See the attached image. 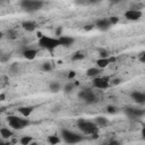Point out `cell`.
I'll return each mask as SVG.
<instances>
[{"label":"cell","instance_id":"25","mask_svg":"<svg viewBox=\"0 0 145 145\" xmlns=\"http://www.w3.org/2000/svg\"><path fill=\"white\" fill-rule=\"evenodd\" d=\"M74 88H75V84H74L72 82H70V83H67V84L65 85V92H66V93H69V92H71Z\"/></svg>","mask_w":145,"mask_h":145},{"label":"cell","instance_id":"28","mask_svg":"<svg viewBox=\"0 0 145 145\" xmlns=\"http://www.w3.org/2000/svg\"><path fill=\"white\" fill-rule=\"evenodd\" d=\"M108 19H109V22H110L111 25H116V24L119 22V18H118L117 16H111V17L108 18Z\"/></svg>","mask_w":145,"mask_h":145},{"label":"cell","instance_id":"36","mask_svg":"<svg viewBox=\"0 0 145 145\" xmlns=\"http://www.w3.org/2000/svg\"><path fill=\"white\" fill-rule=\"evenodd\" d=\"M5 97H6V95H5V94H0V101H3V100H5Z\"/></svg>","mask_w":145,"mask_h":145},{"label":"cell","instance_id":"10","mask_svg":"<svg viewBox=\"0 0 145 145\" xmlns=\"http://www.w3.org/2000/svg\"><path fill=\"white\" fill-rule=\"evenodd\" d=\"M95 26L99 29H101V31H108L110 28L111 24H110V22H109L108 18H102V19H97L95 22Z\"/></svg>","mask_w":145,"mask_h":145},{"label":"cell","instance_id":"34","mask_svg":"<svg viewBox=\"0 0 145 145\" xmlns=\"http://www.w3.org/2000/svg\"><path fill=\"white\" fill-rule=\"evenodd\" d=\"M145 54H144V52H140V54H139V60L142 61V62H144L145 61V57H144Z\"/></svg>","mask_w":145,"mask_h":145},{"label":"cell","instance_id":"17","mask_svg":"<svg viewBox=\"0 0 145 145\" xmlns=\"http://www.w3.org/2000/svg\"><path fill=\"white\" fill-rule=\"evenodd\" d=\"M0 135H1V137L2 138H10L12 135H14V133H12V130H10L9 128H6V127H2V128H0Z\"/></svg>","mask_w":145,"mask_h":145},{"label":"cell","instance_id":"18","mask_svg":"<svg viewBox=\"0 0 145 145\" xmlns=\"http://www.w3.org/2000/svg\"><path fill=\"white\" fill-rule=\"evenodd\" d=\"M109 63H110V62H109V57H108V58H100V59L96 60V66H97L100 69L105 68Z\"/></svg>","mask_w":145,"mask_h":145},{"label":"cell","instance_id":"21","mask_svg":"<svg viewBox=\"0 0 145 145\" xmlns=\"http://www.w3.org/2000/svg\"><path fill=\"white\" fill-rule=\"evenodd\" d=\"M32 140H33V138H32L31 136H23L19 142H20V144H23V145H28V144L32 143Z\"/></svg>","mask_w":145,"mask_h":145},{"label":"cell","instance_id":"4","mask_svg":"<svg viewBox=\"0 0 145 145\" xmlns=\"http://www.w3.org/2000/svg\"><path fill=\"white\" fill-rule=\"evenodd\" d=\"M7 121L9 123V126L15 129V130H19V129H23L24 127L28 126L29 125V121L27 119H24V118H19L17 116H9L7 118Z\"/></svg>","mask_w":145,"mask_h":145},{"label":"cell","instance_id":"39","mask_svg":"<svg viewBox=\"0 0 145 145\" xmlns=\"http://www.w3.org/2000/svg\"><path fill=\"white\" fill-rule=\"evenodd\" d=\"M89 2H95V1H97V0H88Z\"/></svg>","mask_w":145,"mask_h":145},{"label":"cell","instance_id":"35","mask_svg":"<svg viewBox=\"0 0 145 145\" xmlns=\"http://www.w3.org/2000/svg\"><path fill=\"white\" fill-rule=\"evenodd\" d=\"M57 35H58V36H61V27H59V28L57 29Z\"/></svg>","mask_w":145,"mask_h":145},{"label":"cell","instance_id":"3","mask_svg":"<svg viewBox=\"0 0 145 145\" xmlns=\"http://www.w3.org/2000/svg\"><path fill=\"white\" fill-rule=\"evenodd\" d=\"M20 7L27 12H34L43 7V1L41 0H22Z\"/></svg>","mask_w":145,"mask_h":145},{"label":"cell","instance_id":"23","mask_svg":"<svg viewBox=\"0 0 145 145\" xmlns=\"http://www.w3.org/2000/svg\"><path fill=\"white\" fill-rule=\"evenodd\" d=\"M7 37L10 39V40H15L17 37V32L15 29H9L7 32Z\"/></svg>","mask_w":145,"mask_h":145},{"label":"cell","instance_id":"5","mask_svg":"<svg viewBox=\"0 0 145 145\" xmlns=\"http://www.w3.org/2000/svg\"><path fill=\"white\" fill-rule=\"evenodd\" d=\"M61 136L63 138V140L68 144H75V143H78L82 140V136L74 133V131H70L68 129H61Z\"/></svg>","mask_w":145,"mask_h":145},{"label":"cell","instance_id":"20","mask_svg":"<svg viewBox=\"0 0 145 145\" xmlns=\"http://www.w3.org/2000/svg\"><path fill=\"white\" fill-rule=\"evenodd\" d=\"M49 88H50L51 92H53V93H58V92L60 91V84H59L58 82H52V83L49 85Z\"/></svg>","mask_w":145,"mask_h":145},{"label":"cell","instance_id":"6","mask_svg":"<svg viewBox=\"0 0 145 145\" xmlns=\"http://www.w3.org/2000/svg\"><path fill=\"white\" fill-rule=\"evenodd\" d=\"M78 97L84 100L86 103H94L96 101V97L94 95V93L89 89V88H85L83 91H80L78 93Z\"/></svg>","mask_w":145,"mask_h":145},{"label":"cell","instance_id":"38","mask_svg":"<svg viewBox=\"0 0 145 145\" xmlns=\"http://www.w3.org/2000/svg\"><path fill=\"white\" fill-rule=\"evenodd\" d=\"M2 37H3V33H2V32H0V40H1Z\"/></svg>","mask_w":145,"mask_h":145},{"label":"cell","instance_id":"7","mask_svg":"<svg viewBox=\"0 0 145 145\" xmlns=\"http://www.w3.org/2000/svg\"><path fill=\"white\" fill-rule=\"evenodd\" d=\"M93 86L99 88V89H105L110 86L109 84V79L105 78V77H100V76H96L94 77L93 79Z\"/></svg>","mask_w":145,"mask_h":145},{"label":"cell","instance_id":"16","mask_svg":"<svg viewBox=\"0 0 145 145\" xmlns=\"http://www.w3.org/2000/svg\"><path fill=\"white\" fill-rule=\"evenodd\" d=\"M100 72H101V69L99 68V67H93V68H89V69H87V71H86V75L88 76V77H96V76H99L100 75Z\"/></svg>","mask_w":145,"mask_h":145},{"label":"cell","instance_id":"26","mask_svg":"<svg viewBox=\"0 0 145 145\" xmlns=\"http://www.w3.org/2000/svg\"><path fill=\"white\" fill-rule=\"evenodd\" d=\"M41 69H42L43 71H50V70L52 69V66H51L50 62H44V63H42Z\"/></svg>","mask_w":145,"mask_h":145},{"label":"cell","instance_id":"8","mask_svg":"<svg viewBox=\"0 0 145 145\" xmlns=\"http://www.w3.org/2000/svg\"><path fill=\"white\" fill-rule=\"evenodd\" d=\"M125 112H126V114H127L129 118H131V119H134V118H139V117H143V116H144V110H143V109L127 108V109L125 110Z\"/></svg>","mask_w":145,"mask_h":145},{"label":"cell","instance_id":"27","mask_svg":"<svg viewBox=\"0 0 145 145\" xmlns=\"http://www.w3.org/2000/svg\"><path fill=\"white\" fill-rule=\"evenodd\" d=\"M99 52H100V58H108L109 57V52L104 49H100Z\"/></svg>","mask_w":145,"mask_h":145},{"label":"cell","instance_id":"30","mask_svg":"<svg viewBox=\"0 0 145 145\" xmlns=\"http://www.w3.org/2000/svg\"><path fill=\"white\" fill-rule=\"evenodd\" d=\"M106 111H108L109 113H116V112H117V108L113 106V105H108Z\"/></svg>","mask_w":145,"mask_h":145},{"label":"cell","instance_id":"2","mask_svg":"<svg viewBox=\"0 0 145 145\" xmlns=\"http://www.w3.org/2000/svg\"><path fill=\"white\" fill-rule=\"evenodd\" d=\"M78 128L84 133V134H88V135H93L97 133L99 126L95 122H91V121H85L83 119H79L77 121Z\"/></svg>","mask_w":145,"mask_h":145},{"label":"cell","instance_id":"33","mask_svg":"<svg viewBox=\"0 0 145 145\" xmlns=\"http://www.w3.org/2000/svg\"><path fill=\"white\" fill-rule=\"evenodd\" d=\"M93 27H94V26H93L92 24H91V25H85V26H84V29H85V31H92Z\"/></svg>","mask_w":145,"mask_h":145},{"label":"cell","instance_id":"1","mask_svg":"<svg viewBox=\"0 0 145 145\" xmlns=\"http://www.w3.org/2000/svg\"><path fill=\"white\" fill-rule=\"evenodd\" d=\"M39 45L42 49H45L48 51H53L60 44H59L58 39H53V37H50V36L42 35L41 37H39Z\"/></svg>","mask_w":145,"mask_h":145},{"label":"cell","instance_id":"14","mask_svg":"<svg viewBox=\"0 0 145 145\" xmlns=\"http://www.w3.org/2000/svg\"><path fill=\"white\" fill-rule=\"evenodd\" d=\"M22 27H23L25 31H27V32H34V31L36 29V24H35L34 22L27 20V22H23V23H22Z\"/></svg>","mask_w":145,"mask_h":145},{"label":"cell","instance_id":"11","mask_svg":"<svg viewBox=\"0 0 145 145\" xmlns=\"http://www.w3.org/2000/svg\"><path fill=\"white\" fill-rule=\"evenodd\" d=\"M131 99L136 102V103H139V104H144L145 103V94L142 93V92H138V91H134L131 94H130Z\"/></svg>","mask_w":145,"mask_h":145},{"label":"cell","instance_id":"22","mask_svg":"<svg viewBox=\"0 0 145 145\" xmlns=\"http://www.w3.org/2000/svg\"><path fill=\"white\" fill-rule=\"evenodd\" d=\"M48 142H49L50 144H58V143L60 142V138H59L58 136L52 135V136H49V137H48Z\"/></svg>","mask_w":145,"mask_h":145},{"label":"cell","instance_id":"15","mask_svg":"<svg viewBox=\"0 0 145 145\" xmlns=\"http://www.w3.org/2000/svg\"><path fill=\"white\" fill-rule=\"evenodd\" d=\"M18 110H19V113H20L23 117L27 118V117L31 116V113L33 112L34 109H33V106H22V108H19Z\"/></svg>","mask_w":145,"mask_h":145},{"label":"cell","instance_id":"13","mask_svg":"<svg viewBox=\"0 0 145 145\" xmlns=\"http://www.w3.org/2000/svg\"><path fill=\"white\" fill-rule=\"evenodd\" d=\"M36 54H37V51H36L35 49H26V50L23 52L24 58H26L27 60H33V59H35Z\"/></svg>","mask_w":145,"mask_h":145},{"label":"cell","instance_id":"9","mask_svg":"<svg viewBox=\"0 0 145 145\" xmlns=\"http://www.w3.org/2000/svg\"><path fill=\"white\" fill-rule=\"evenodd\" d=\"M142 15H143V12L140 10H134V9H130L125 12V17L128 20H138L142 17Z\"/></svg>","mask_w":145,"mask_h":145},{"label":"cell","instance_id":"32","mask_svg":"<svg viewBox=\"0 0 145 145\" xmlns=\"http://www.w3.org/2000/svg\"><path fill=\"white\" fill-rule=\"evenodd\" d=\"M75 76H76V72H75V71H69V74H68V79H72Z\"/></svg>","mask_w":145,"mask_h":145},{"label":"cell","instance_id":"41","mask_svg":"<svg viewBox=\"0 0 145 145\" xmlns=\"http://www.w3.org/2000/svg\"><path fill=\"white\" fill-rule=\"evenodd\" d=\"M1 54H2V52H1V51H0V56H1Z\"/></svg>","mask_w":145,"mask_h":145},{"label":"cell","instance_id":"40","mask_svg":"<svg viewBox=\"0 0 145 145\" xmlns=\"http://www.w3.org/2000/svg\"><path fill=\"white\" fill-rule=\"evenodd\" d=\"M112 1H120V0H112Z\"/></svg>","mask_w":145,"mask_h":145},{"label":"cell","instance_id":"29","mask_svg":"<svg viewBox=\"0 0 145 145\" xmlns=\"http://www.w3.org/2000/svg\"><path fill=\"white\" fill-rule=\"evenodd\" d=\"M9 58H10V56L9 54H1L0 56V62H7L8 60H9Z\"/></svg>","mask_w":145,"mask_h":145},{"label":"cell","instance_id":"31","mask_svg":"<svg viewBox=\"0 0 145 145\" xmlns=\"http://www.w3.org/2000/svg\"><path fill=\"white\" fill-rule=\"evenodd\" d=\"M10 70L12 71V72H17L18 71V63H12L11 66H10Z\"/></svg>","mask_w":145,"mask_h":145},{"label":"cell","instance_id":"42","mask_svg":"<svg viewBox=\"0 0 145 145\" xmlns=\"http://www.w3.org/2000/svg\"><path fill=\"white\" fill-rule=\"evenodd\" d=\"M1 2H2V0H0V3H1Z\"/></svg>","mask_w":145,"mask_h":145},{"label":"cell","instance_id":"37","mask_svg":"<svg viewBox=\"0 0 145 145\" xmlns=\"http://www.w3.org/2000/svg\"><path fill=\"white\" fill-rule=\"evenodd\" d=\"M113 83H114V84H119V83H120V79H114Z\"/></svg>","mask_w":145,"mask_h":145},{"label":"cell","instance_id":"24","mask_svg":"<svg viewBox=\"0 0 145 145\" xmlns=\"http://www.w3.org/2000/svg\"><path fill=\"white\" fill-rule=\"evenodd\" d=\"M84 57H85V54H84L83 52H76V53L71 57V59H72L74 61H77V60H82V59H84Z\"/></svg>","mask_w":145,"mask_h":145},{"label":"cell","instance_id":"19","mask_svg":"<svg viewBox=\"0 0 145 145\" xmlns=\"http://www.w3.org/2000/svg\"><path fill=\"white\" fill-rule=\"evenodd\" d=\"M95 123L101 127V126H106L109 123V121L104 117H97V118H95Z\"/></svg>","mask_w":145,"mask_h":145},{"label":"cell","instance_id":"12","mask_svg":"<svg viewBox=\"0 0 145 145\" xmlns=\"http://www.w3.org/2000/svg\"><path fill=\"white\" fill-rule=\"evenodd\" d=\"M58 40H59V44L62 45V46H69V45H71V44L75 42L74 37H71V36H66V35L59 36Z\"/></svg>","mask_w":145,"mask_h":145}]
</instances>
